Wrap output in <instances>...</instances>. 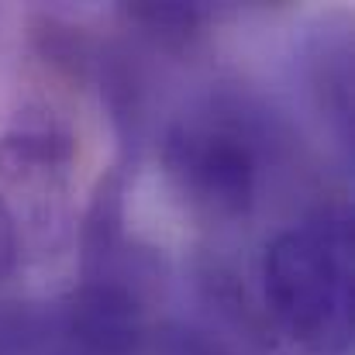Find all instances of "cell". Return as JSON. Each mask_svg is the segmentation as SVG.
<instances>
[{
	"mask_svg": "<svg viewBox=\"0 0 355 355\" xmlns=\"http://www.w3.org/2000/svg\"><path fill=\"white\" fill-rule=\"evenodd\" d=\"M355 235L345 207H318L262 248V304L279 335L307 355L352 349Z\"/></svg>",
	"mask_w": 355,
	"mask_h": 355,
	"instance_id": "6da1fadb",
	"label": "cell"
},
{
	"mask_svg": "<svg viewBox=\"0 0 355 355\" xmlns=\"http://www.w3.org/2000/svg\"><path fill=\"white\" fill-rule=\"evenodd\" d=\"M266 128L248 107L211 101L169 124L162 138V173L183 207L211 225L252 214L266 173Z\"/></svg>",
	"mask_w": 355,
	"mask_h": 355,
	"instance_id": "7a4b0ae2",
	"label": "cell"
},
{
	"mask_svg": "<svg viewBox=\"0 0 355 355\" xmlns=\"http://www.w3.org/2000/svg\"><path fill=\"white\" fill-rule=\"evenodd\" d=\"M55 342L69 355H138L148 342V297L141 255L121 269L80 276L76 290L52 307Z\"/></svg>",
	"mask_w": 355,
	"mask_h": 355,
	"instance_id": "3957f363",
	"label": "cell"
},
{
	"mask_svg": "<svg viewBox=\"0 0 355 355\" xmlns=\"http://www.w3.org/2000/svg\"><path fill=\"white\" fill-rule=\"evenodd\" d=\"M76 162V135L55 111L42 104L21 107L0 135V193L24 197L21 225L55 228L69 197Z\"/></svg>",
	"mask_w": 355,
	"mask_h": 355,
	"instance_id": "277c9868",
	"label": "cell"
},
{
	"mask_svg": "<svg viewBox=\"0 0 355 355\" xmlns=\"http://www.w3.org/2000/svg\"><path fill=\"white\" fill-rule=\"evenodd\" d=\"M94 83L101 90V101L111 114V124L121 141V166L131 169L138 159V148L148 131V87H145V69L124 45L101 42Z\"/></svg>",
	"mask_w": 355,
	"mask_h": 355,
	"instance_id": "5b68a950",
	"label": "cell"
},
{
	"mask_svg": "<svg viewBox=\"0 0 355 355\" xmlns=\"http://www.w3.org/2000/svg\"><path fill=\"white\" fill-rule=\"evenodd\" d=\"M124 193H128V169L114 162L97 180L90 204L83 211V221H80V276L111 272L138 255V252H128Z\"/></svg>",
	"mask_w": 355,
	"mask_h": 355,
	"instance_id": "8992f818",
	"label": "cell"
},
{
	"mask_svg": "<svg viewBox=\"0 0 355 355\" xmlns=\"http://www.w3.org/2000/svg\"><path fill=\"white\" fill-rule=\"evenodd\" d=\"M121 24L152 52L190 59L207 45L211 35V7L204 3H180V0H131L118 7Z\"/></svg>",
	"mask_w": 355,
	"mask_h": 355,
	"instance_id": "52a82bcc",
	"label": "cell"
},
{
	"mask_svg": "<svg viewBox=\"0 0 355 355\" xmlns=\"http://www.w3.org/2000/svg\"><path fill=\"white\" fill-rule=\"evenodd\" d=\"M28 45H31V52H35L59 80H66L69 87L83 90V87L94 83L101 42H97L87 28H80V24L59 17V14L38 10V14H31V21H28Z\"/></svg>",
	"mask_w": 355,
	"mask_h": 355,
	"instance_id": "ba28073f",
	"label": "cell"
},
{
	"mask_svg": "<svg viewBox=\"0 0 355 355\" xmlns=\"http://www.w3.org/2000/svg\"><path fill=\"white\" fill-rule=\"evenodd\" d=\"M307 80L342 145L352 135V45L345 31H324L307 49Z\"/></svg>",
	"mask_w": 355,
	"mask_h": 355,
	"instance_id": "9c48e42d",
	"label": "cell"
},
{
	"mask_svg": "<svg viewBox=\"0 0 355 355\" xmlns=\"http://www.w3.org/2000/svg\"><path fill=\"white\" fill-rule=\"evenodd\" d=\"M21 252H24V235H21L7 200L0 197V283L14 276V269L21 262Z\"/></svg>",
	"mask_w": 355,
	"mask_h": 355,
	"instance_id": "30bf717a",
	"label": "cell"
},
{
	"mask_svg": "<svg viewBox=\"0 0 355 355\" xmlns=\"http://www.w3.org/2000/svg\"><path fill=\"white\" fill-rule=\"evenodd\" d=\"M45 355H69L66 349H62V345H59V342H55V328H52V345L45 349Z\"/></svg>",
	"mask_w": 355,
	"mask_h": 355,
	"instance_id": "8fae6325",
	"label": "cell"
}]
</instances>
